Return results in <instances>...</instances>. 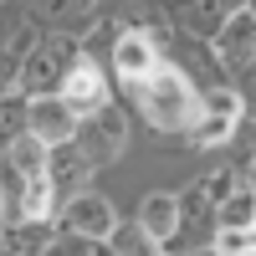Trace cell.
Instances as JSON below:
<instances>
[{
  "label": "cell",
  "mask_w": 256,
  "mask_h": 256,
  "mask_svg": "<svg viewBox=\"0 0 256 256\" xmlns=\"http://www.w3.org/2000/svg\"><path fill=\"white\" fill-rule=\"evenodd\" d=\"M16 134H26V98H0V144H10Z\"/></svg>",
  "instance_id": "21"
},
{
  "label": "cell",
  "mask_w": 256,
  "mask_h": 256,
  "mask_svg": "<svg viewBox=\"0 0 256 256\" xmlns=\"http://www.w3.org/2000/svg\"><path fill=\"white\" fill-rule=\"evenodd\" d=\"M251 210H256L251 184H241L236 195H226V200L216 205V226H251Z\"/></svg>",
  "instance_id": "19"
},
{
  "label": "cell",
  "mask_w": 256,
  "mask_h": 256,
  "mask_svg": "<svg viewBox=\"0 0 256 256\" xmlns=\"http://www.w3.org/2000/svg\"><path fill=\"white\" fill-rule=\"evenodd\" d=\"M113 41H118V26H113V20H108V26H98L88 41H77V52L82 56H88V62H98L102 52H113Z\"/></svg>",
  "instance_id": "23"
},
{
  "label": "cell",
  "mask_w": 256,
  "mask_h": 256,
  "mask_svg": "<svg viewBox=\"0 0 256 256\" xmlns=\"http://www.w3.org/2000/svg\"><path fill=\"white\" fill-rule=\"evenodd\" d=\"M10 36H16V26H10V20H6V16H0V52H6V46H10Z\"/></svg>",
  "instance_id": "24"
},
{
  "label": "cell",
  "mask_w": 256,
  "mask_h": 256,
  "mask_svg": "<svg viewBox=\"0 0 256 256\" xmlns=\"http://www.w3.org/2000/svg\"><path fill=\"white\" fill-rule=\"evenodd\" d=\"M216 256H251L256 251V230L251 226H216Z\"/></svg>",
  "instance_id": "18"
},
{
  "label": "cell",
  "mask_w": 256,
  "mask_h": 256,
  "mask_svg": "<svg viewBox=\"0 0 256 256\" xmlns=\"http://www.w3.org/2000/svg\"><path fill=\"white\" fill-rule=\"evenodd\" d=\"M241 118H246V98L226 82V88L195 98V118H190L184 134H190V144H195V148H216V144H226V138L241 128Z\"/></svg>",
  "instance_id": "4"
},
{
  "label": "cell",
  "mask_w": 256,
  "mask_h": 256,
  "mask_svg": "<svg viewBox=\"0 0 256 256\" xmlns=\"http://www.w3.org/2000/svg\"><path fill=\"white\" fill-rule=\"evenodd\" d=\"M195 256H216V251H195Z\"/></svg>",
  "instance_id": "27"
},
{
  "label": "cell",
  "mask_w": 256,
  "mask_h": 256,
  "mask_svg": "<svg viewBox=\"0 0 256 256\" xmlns=\"http://www.w3.org/2000/svg\"><path fill=\"white\" fill-rule=\"evenodd\" d=\"M108 251H113V256H169L164 241H154L148 230H138V220H134V226H113Z\"/></svg>",
  "instance_id": "16"
},
{
  "label": "cell",
  "mask_w": 256,
  "mask_h": 256,
  "mask_svg": "<svg viewBox=\"0 0 256 256\" xmlns=\"http://www.w3.org/2000/svg\"><path fill=\"white\" fill-rule=\"evenodd\" d=\"M26 134H31L41 148L72 144V134H77V113H72L56 92H46V98H26Z\"/></svg>",
  "instance_id": "8"
},
{
  "label": "cell",
  "mask_w": 256,
  "mask_h": 256,
  "mask_svg": "<svg viewBox=\"0 0 256 256\" xmlns=\"http://www.w3.org/2000/svg\"><path fill=\"white\" fill-rule=\"evenodd\" d=\"M88 251H92V241L72 236V230H56V236L41 246V256H88Z\"/></svg>",
  "instance_id": "22"
},
{
  "label": "cell",
  "mask_w": 256,
  "mask_h": 256,
  "mask_svg": "<svg viewBox=\"0 0 256 256\" xmlns=\"http://www.w3.org/2000/svg\"><path fill=\"white\" fill-rule=\"evenodd\" d=\"M241 184H251L246 174H241V169H210V174L200 180V190H205V200H210V210H216L226 195H236V190Z\"/></svg>",
  "instance_id": "20"
},
{
  "label": "cell",
  "mask_w": 256,
  "mask_h": 256,
  "mask_svg": "<svg viewBox=\"0 0 256 256\" xmlns=\"http://www.w3.org/2000/svg\"><path fill=\"white\" fill-rule=\"evenodd\" d=\"M174 226H180V200L154 190V195L138 200V230H148L154 241H174Z\"/></svg>",
  "instance_id": "13"
},
{
  "label": "cell",
  "mask_w": 256,
  "mask_h": 256,
  "mask_svg": "<svg viewBox=\"0 0 256 256\" xmlns=\"http://www.w3.org/2000/svg\"><path fill=\"white\" fill-rule=\"evenodd\" d=\"M0 220H52V180H46V148L31 134H16L0 154Z\"/></svg>",
  "instance_id": "1"
},
{
  "label": "cell",
  "mask_w": 256,
  "mask_h": 256,
  "mask_svg": "<svg viewBox=\"0 0 256 256\" xmlns=\"http://www.w3.org/2000/svg\"><path fill=\"white\" fill-rule=\"evenodd\" d=\"M113 226H118V216H113L108 195H98V190H77V195H67V205H62V230H72L82 241L102 246L113 236Z\"/></svg>",
  "instance_id": "7"
},
{
  "label": "cell",
  "mask_w": 256,
  "mask_h": 256,
  "mask_svg": "<svg viewBox=\"0 0 256 256\" xmlns=\"http://www.w3.org/2000/svg\"><path fill=\"white\" fill-rule=\"evenodd\" d=\"M88 256H113V251H88Z\"/></svg>",
  "instance_id": "26"
},
{
  "label": "cell",
  "mask_w": 256,
  "mask_h": 256,
  "mask_svg": "<svg viewBox=\"0 0 256 256\" xmlns=\"http://www.w3.org/2000/svg\"><path fill=\"white\" fill-rule=\"evenodd\" d=\"M113 67H118L123 82H138L144 72L159 67V41L148 36V31H118V41H113Z\"/></svg>",
  "instance_id": "10"
},
{
  "label": "cell",
  "mask_w": 256,
  "mask_h": 256,
  "mask_svg": "<svg viewBox=\"0 0 256 256\" xmlns=\"http://www.w3.org/2000/svg\"><path fill=\"white\" fill-rule=\"evenodd\" d=\"M174 200H180V226H174V236H184V241H205L210 230H216V210H210L205 190L190 184L184 195H174Z\"/></svg>",
  "instance_id": "12"
},
{
  "label": "cell",
  "mask_w": 256,
  "mask_h": 256,
  "mask_svg": "<svg viewBox=\"0 0 256 256\" xmlns=\"http://www.w3.org/2000/svg\"><path fill=\"white\" fill-rule=\"evenodd\" d=\"M72 144L82 148V159H88L92 169H98V164H113V159L123 154V144H128V123H123V113L113 108V102H102L98 113H88V118L77 123Z\"/></svg>",
  "instance_id": "5"
},
{
  "label": "cell",
  "mask_w": 256,
  "mask_h": 256,
  "mask_svg": "<svg viewBox=\"0 0 256 256\" xmlns=\"http://www.w3.org/2000/svg\"><path fill=\"white\" fill-rule=\"evenodd\" d=\"M56 98L67 102V108H72L77 118H88V113H98L102 102H108V77L98 72V62H88V56H77L72 67H67V77H62V88H56Z\"/></svg>",
  "instance_id": "9"
},
{
  "label": "cell",
  "mask_w": 256,
  "mask_h": 256,
  "mask_svg": "<svg viewBox=\"0 0 256 256\" xmlns=\"http://www.w3.org/2000/svg\"><path fill=\"white\" fill-rule=\"evenodd\" d=\"M210 46H216L220 72H226V77H236V82H241L236 92L246 98V82H251V46H256V20H251V10L226 16V20H220V31L210 36Z\"/></svg>",
  "instance_id": "6"
},
{
  "label": "cell",
  "mask_w": 256,
  "mask_h": 256,
  "mask_svg": "<svg viewBox=\"0 0 256 256\" xmlns=\"http://www.w3.org/2000/svg\"><path fill=\"white\" fill-rule=\"evenodd\" d=\"M77 56H82V52H77L72 36H62V31L36 36L31 52L20 56V77H16V88L26 92V98H46V92H56L62 77H67V67H72Z\"/></svg>",
  "instance_id": "3"
},
{
  "label": "cell",
  "mask_w": 256,
  "mask_h": 256,
  "mask_svg": "<svg viewBox=\"0 0 256 256\" xmlns=\"http://www.w3.org/2000/svg\"><path fill=\"white\" fill-rule=\"evenodd\" d=\"M31 41H36V31H31V26H16L10 46L0 52V98H6V92H16V77H20V56L31 52Z\"/></svg>",
  "instance_id": "17"
},
{
  "label": "cell",
  "mask_w": 256,
  "mask_h": 256,
  "mask_svg": "<svg viewBox=\"0 0 256 256\" xmlns=\"http://www.w3.org/2000/svg\"><path fill=\"white\" fill-rule=\"evenodd\" d=\"M56 236L52 220H16V226H0V246H6V256H41V246H46Z\"/></svg>",
  "instance_id": "14"
},
{
  "label": "cell",
  "mask_w": 256,
  "mask_h": 256,
  "mask_svg": "<svg viewBox=\"0 0 256 256\" xmlns=\"http://www.w3.org/2000/svg\"><path fill=\"white\" fill-rule=\"evenodd\" d=\"M236 10H246V0H184V10H180V16H184V26L195 31V36L210 41V36L220 31V20H226V16H236Z\"/></svg>",
  "instance_id": "15"
},
{
  "label": "cell",
  "mask_w": 256,
  "mask_h": 256,
  "mask_svg": "<svg viewBox=\"0 0 256 256\" xmlns=\"http://www.w3.org/2000/svg\"><path fill=\"white\" fill-rule=\"evenodd\" d=\"M134 88V102L138 113L159 128V134H180V128H190V118H195V88H190V77L180 67H169V62H159L154 72H144L138 82H128Z\"/></svg>",
  "instance_id": "2"
},
{
  "label": "cell",
  "mask_w": 256,
  "mask_h": 256,
  "mask_svg": "<svg viewBox=\"0 0 256 256\" xmlns=\"http://www.w3.org/2000/svg\"><path fill=\"white\" fill-rule=\"evenodd\" d=\"M88 174H92V164L82 159L77 144H56V148H46V180H52V190L77 195V190L88 184Z\"/></svg>",
  "instance_id": "11"
},
{
  "label": "cell",
  "mask_w": 256,
  "mask_h": 256,
  "mask_svg": "<svg viewBox=\"0 0 256 256\" xmlns=\"http://www.w3.org/2000/svg\"><path fill=\"white\" fill-rule=\"evenodd\" d=\"M67 6H72V10H92L98 0H67Z\"/></svg>",
  "instance_id": "25"
}]
</instances>
